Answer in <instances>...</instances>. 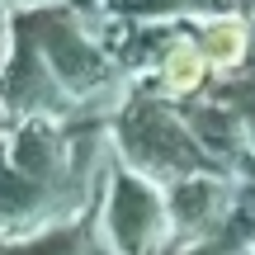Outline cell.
Here are the masks:
<instances>
[{"mask_svg":"<svg viewBox=\"0 0 255 255\" xmlns=\"http://www.w3.org/2000/svg\"><path fill=\"white\" fill-rule=\"evenodd\" d=\"M199 52H203V62L213 66V71H237L241 62H246V52H251V33H246V24L241 19H232V14H222V19H208V24L199 28Z\"/></svg>","mask_w":255,"mask_h":255,"instance_id":"1","label":"cell"},{"mask_svg":"<svg viewBox=\"0 0 255 255\" xmlns=\"http://www.w3.org/2000/svg\"><path fill=\"white\" fill-rule=\"evenodd\" d=\"M213 66L203 62L199 43L194 38H180V43H170V52L161 57V90L175 95V100H184V95H199L203 85H208Z\"/></svg>","mask_w":255,"mask_h":255,"instance_id":"2","label":"cell"},{"mask_svg":"<svg viewBox=\"0 0 255 255\" xmlns=\"http://www.w3.org/2000/svg\"><path fill=\"white\" fill-rule=\"evenodd\" d=\"M9 5H14V0H9Z\"/></svg>","mask_w":255,"mask_h":255,"instance_id":"3","label":"cell"}]
</instances>
